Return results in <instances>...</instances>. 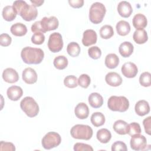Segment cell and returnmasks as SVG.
I'll list each match as a JSON object with an SVG mask.
<instances>
[{"label":"cell","mask_w":151,"mask_h":151,"mask_svg":"<svg viewBox=\"0 0 151 151\" xmlns=\"http://www.w3.org/2000/svg\"><path fill=\"white\" fill-rule=\"evenodd\" d=\"M12 6L17 14L19 15L26 21H32L38 15V11L36 7L32 5H28L24 1H15L14 2Z\"/></svg>","instance_id":"1"},{"label":"cell","mask_w":151,"mask_h":151,"mask_svg":"<svg viewBox=\"0 0 151 151\" xmlns=\"http://www.w3.org/2000/svg\"><path fill=\"white\" fill-rule=\"evenodd\" d=\"M104 63L107 68L110 69L115 68L119 64V58L116 54H109L105 58Z\"/></svg>","instance_id":"28"},{"label":"cell","mask_w":151,"mask_h":151,"mask_svg":"<svg viewBox=\"0 0 151 151\" xmlns=\"http://www.w3.org/2000/svg\"><path fill=\"white\" fill-rule=\"evenodd\" d=\"M90 105L93 108H99L103 104V98L98 93H91L88 98Z\"/></svg>","instance_id":"22"},{"label":"cell","mask_w":151,"mask_h":151,"mask_svg":"<svg viewBox=\"0 0 151 151\" xmlns=\"http://www.w3.org/2000/svg\"><path fill=\"white\" fill-rule=\"evenodd\" d=\"M22 110L29 117L36 116L39 113V106L36 101L31 97H24L20 102Z\"/></svg>","instance_id":"6"},{"label":"cell","mask_w":151,"mask_h":151,"mask_svg":"<svg viewBox=\"0 0 151 151\" xmlns=\"http://www.w3.org/2000/svg\"><path fill=\"white\" fill-rule=\"evenodd\" d=\"M61 142L60 135L57 132H48L42 139L41 143L45 149H51L58 146Z\"/></svg>","instance_id":"7"},{"label":"cell","mask_w":151,"mask_h":151,"mask_svg":"<svg viewBox=\"0 0 151 151\" xmlns=\"http://www.w3.org/2000/svg\"><path fill=\"white\" fill-rule=\"evenodd\" d=\"M12 41L11 37L6 33H4L1 34L0 35V44L3 47H8L9 46Z\"/></svg>","instance_id":"42"},{"label":"cell","mask_w":151,"mask_h":151,"mask_svg":"<svg viewBox=\"0 0 151 151\" xmlns=\"http://www.w3.org/2000/svg\"><path fill=\"white\" fill-rule=\"evenodd\" d=\"M74 150L75 151H93V147L87 144L83 143H76L74 145Z\"/></svg>","instance_id":"40"},{"label":"cell","mask_w":151,"mask_h":151,"mask_svg":"<svg viewBox=\"0 0 151 151\" xmlns=\"http://www.w3.org/2000/svg\"><path fill=\"white\" fill-rule=\"evenodd\" d=\"M105 80L107 84L112 87L119 86L122 83L121 76L116 72H110L106 75Z\"/></svg>","instance_id":"16"},{"label":"cell","mask_w":151,"mask_h":151,"mask_svg":"<svg viewBox=\"0 0 151 151\" xmlns=\"http://www.w3.org/2000/svg\"><path fill=\"white\" fill-rule=\"evenodd\" d=\"M134 110L137 115L143 116L148 114L150 111V106L149 103L145 100H139L136 103Z\"/></svg>","instance_id":"18"},{"label":"cell","mask_w":151,"mask_h":151,"mask_svg":"<svg viewBox=\"0 0 151 151\" xmlns=\"http://www.w3.org/2000/svg\"><path fill=\"white\" fill-rule=\"evenodd\" d=\"M109 109L113 111L124 112L129 107V101L124 96H111L107 101Z\"/></svg>","instance_id":"3"},{"label":"cell","mask_w":151,"mask_h":151,"mask_svg":"<svg viewBox=\"0 0 151 151\" xmlns=\"http://www.w3.org/2000/svg\"><path fill=\"white\" fill-rule=\"evenodd\" d=\"M21 57L23 61L26 64H38L44 59V53L41 48L26 47L22 50Z\"/></svg>","instance_id":"2"},{"label":"cell","mask_w":151,"mask_h":151,"mask_svg":"<svg viewBox=\"0 0 151 151\" xmlns=\"http://www.w3.org/2000/svg\"><path fill=\"white\" fill-rule=\"evenodd\" d=\"M2 15L5 21H12L16 18L17 13L13 6L7 5L3 8Z\"/></svg>","instance_id":"26"},{"label":"cell","mask_w":151,"mask_h":151,"mask_svg":"<svg viewBox=\"0 0 151 151\" xmlns=\"http://www.w3.org/2000/svg\"><path fill=\"white\" fill-rule=\"evenodd\" d=\"M30 2L31 3H32L33 6L36 7V6H41L44 3V1L42 0H31Z\"/></svg>","instance_id":"47"},{"label":"cell","mask_w":151,"mask_h":151,"mask_svg":"<svg viewBox=\"0 0 151 151\" xmlns=\"http://www.w3.org/2000/svg\"><path fill=\"white\" fill-rule=\"evenodd\" d=\"M139 83L143 87H149L151 85V74L146 71L142 73L139 77Z\"/></svg>","instance_id":"34"},{"label":"cell","mask_w":151,"mask_h":151,"mask_svg":"<svg viewBox=\"0 0 151 151\" xmlns=\"http://www.w3.org/2000/svg\"><path fill=\"white\" fill-rule=\"evenodd\" d=\"M22 80L28 84H32L37 82V74L36 71L31 67L26 68L24 70L22 74Z\"/></svg>","instance_id":"13"},{"label":"cell","mask_w":151,"mask_h":151,"mask_svg":"<svg viewBox=\"0 0 151 151\" xmlns=\"http://www.w3.org/2000/svg\"><path fill=\"white\" fill-rule=\"evenodd\" d=\"M91 123L95 127L103 126L105 123V117L101 112H94L90 118Z\"/></svg>","instance_id":"30"},{"label":"cell","mask_w":151,"mask_h":151,"mask_svg":"<svg viewBox=\"0 0 151 151\" xmlns=\"http://www.w3.org/2000/svg\"><path fill=\"white\" fill-rule=\"evenodd\" d=\"M40 22L43 29V33L57 29L59 25L58 19L54 16L50 17H45L42 18Z\"/></svg>","instance_id":"10"},{"label":"cell","mask_w":151,"mask_h":151,"mask_svg":"<svg viewBox=\"0 0 151 151\" xmlns=\"http://www.w3.org/2000/svg\"><path fill=\"white\" fill-rule=\"evenodd\" d=\"M90 82H91L90 77L88 75L86 74H83L80 75L78 79V85L84 88H87L89 86Z\"/></svg>","instance_id":"36"},{"label":"cell","mask_w":151,"mask_h":151,"mask_svg":"<svg viewBox=\"0 0 151 151\" xmlns=\"http://www.w3.org/2000/svg\"><path fill=\"white\" fill-rule=\"evenodd\" d=\"M143 124L145 128V132L149 134L150 135L151 134V117L149 116L147 118H145L143 121Z\"/></svg>","instance_id":"44"},{"label":"cell","mask_w":151,"mask_h":151,"mask_svg":"<svg viewBox=\"0 0 151 151\" xmlns=\"http://www.w3.org/2000/svg\"><path fill=\"white\" fill-rule=\"evenodd\" d=\"M2 78L6 83H14L19 80V76L17 71L14 68H7L2 73Z\"/></svg>","instance_id":"15"},{"label":"cell","mask_w":151,"mask_h":151,"mask_svg":"<svg viewBox=\"0 0 151 151\" xmlns=\"http://www.w3.org/2000/svg\"><path fill=\"white\" fill-rule=\"evenodd\" d=\"M113 129L117 133L120 135H124L127 134L129 130V124L123 120H118L113 124Z\"/></svg>","instance_id":"23"},{"label":"cell","mask_w":151,"mask_h":151,"mask_svg":"<svg viewBox=\"0 0 151 151\" xmlns=\"http://www.w3.org/2000/svg\"><path fill=\"white\" fill-rule=\"evenodd\" d=\"M45 41V36L42 32H38L34 33L31 37V41L36 45H41Z\"/></svg>","instance_id":"39"},{"label":"cell","mask_w":151,"mask_h":151,"mask_svg":"<svg viewBox=\"0 0 151 151\" xmlns=\"http://www.w3.org/2000/svg\"><path fill=\"white\" fill-rule=\"evenodd\" d=\"M97 40V33L93 29H87L83 32L82 43L84 46L88 47L91 45L96 44Z\"/></svg>","instance_id":"12"},{"label":"cell","mask_w":151,"mask_h":151,"mask_svg":"<svg viewBox=\"0 0 151 151\" xmlns=\"http://www.w3.org/2000/svg\"><path fill=\"white\" fill-rule=\"evenodd\" d=\"M0 150L1 151L2 150L14 151L15 150V147L14 145L12 143L1 141L0 143Z\"/></svg>","instance_id":"43"},{"label":"cell","mask_w":151,"mask_h":151,"mask_svg":"<svg viewBox=\"0 0 151 151\" xmlns=\"http://www.w3.org/2000/svg\"><path fill=\"white\" fill-rule=\"evenodd\" d=\"M48 47L52 52H58L62 50L63 41L62 36L59 32H54L50 35Z\"/></svg>","instance_id":"8"},{"label":"cell","mask_w":151,"mask_h":151,"mask_svg":"<svg viewBox=\"0 0 151 151\" xmlns=\"http://www.w3.org/2000/svg\"><path fill=\"white\" fill-rule=\"evenodd\" d=\"M114 35L113 28L111 25H104L100 29V35L103 39L110 38Z\"/></svg>","instance_id":"33"},{"label":"cell","mask_w":151,"mask_h":151,"mask_svg":"<svg viewBox=\"0 0 151 151\" xmlns=\"http://www.w3.org/2000/svg\"><path fill=\"white\" fill-rule=\"evenodd\" d=\"M106 12V7L102 3L96 2L92 4L89 10L90 21L94 24L101 22Z\"/></svg>","instance_id":"4"},{"label":"cell","mask_w":151,"mask_h":151,"mask_svg":"<svg viewBox=\"0 0 151 151\" xmlns=\"http://www.w3.org/2000/svg\"><path fill=\"white\" fill-rule=\"evenodd\" d=\"M127 150L126 145L122 141H116L111 146L112 151H126Z\"/></svg>","instance_id":"41"},{"label":"cell","mask_w":151,"mask_h":151,"mask_svg":"<svg viewBox=\"0 0 151 151\" xmlns=\"http://www.w3.org/2000/svg\"><path fill=\"white\" fill-rule=\"evenodd\" d=\"M141 131H142L141 128L139 123L136 122H133L129 124V130H128L127 134L129 136H132L134 134H140L141 133Z\"/></svg>","instance_id":"37"},{"label":"cell","mask_w":151,"mask_h":151,"mask_svg":"<svg viewBox=\"0 0 151 151\" xmlns=\"http://www.w3.org/2000/svg\"><path fill=\"white\" fill-rule=\"evenodd\" d=\"M97 140L101 143H108L111 137L110 132L107 129H101L99 130L96 134Z\"/></svg>","instance_id":"29"},{"label":"cell","mask_w":151,"mask_h":151,"mask_svg":"<svg viewBox=\"0 0 151 151\" xmlns=\"http://www.w3.org/2000/svg\"><path fill=\"white\" fill-rule=\"evenodd\" d=\"M68 3L70 5L74 8H80L84 5L83 0H69Z\"/></svg>","instance_id":"45"},{"label":"cell","mask_w":151,"mask_h":151,"mask_svg":"<svg viewBox=\"0 0 151 151\" xmlns=\"http://www.w3.org/2000/svg\"><path fill=\"white\" fill-rule=\"evenodd\" d=\"M64 84L68 88H75L78 86V79L75 76H67L64 80Z\"/></svg>","instance_id":"35"},{"label":"cell","mask_w":151,"mask_h":151,"mask_svg":"<svg viewBox=\"0 0 151 151\" xmlns=\"http://www.w3.org/2000/svg\"><path fill=\"white\" fill-rule=\"evenodd\" d=\"M8 97L12 101L18 100L23 94V90L21 87L17 86L9 87L6 91Z\"/></svg>","instance_id":"17"},{"label":"cell","mask_w":151,"mask_h":151,"mask_svg":"<svg viewBox=\"0 0 151 151\" xmlns=\"http://www.w3.org/2000/svg\"><path fill=\"white\" fill-rule=\"evenodd\" d=\"M88 54L91 58L97 60L101 57V51L97 46H93L88 48Z\"/></svg>","instance_id":"38"},{"label":"cell","mask_w":151,"mask_h":151,"mask_svg":"<svg viewBox=\"0 0 151 151\" xmlns=\"http://www.w3.org/2000/svg\"><path fill=\"white\" fill-rule=\"evenodd\" d=\"M116 28L117 34L121 36H125L130 31V25L129 23L124 20L119 21L116 24Z\"/></svg>","instance_id":"27"},{"label":"cell","mask_w":151,"mask_h":151,"mask_svg":"<svg viewBox=\"0 0 151 151\" xmlns=\"http://www.w3.org/2000/svg\"><path fill=\"white\" fill-rule=\"evenodd\" d=\"M133 45L129 41H124L122 42L119 47V51L120 55L125 58L130 57L133 53Z\"/></svg>","instance_id":"21"},{"label":"cell","mask_w":151,"mask_h":151,"mask_svg":"<svg viewBox=\"0 0 151 151\" xmlns=\"http://www.w3.org/2000/svg\"><path fill=\"white\" fill-rule=\"evenodd\" d=\"M67 51L71 57H77L80 52V47L78 43L71 42L67 47Z\"/></svg>","instance_id":"32"},{"label":"cell","mask_w":151,"mask_h":151,"mask_svg":"<svg viewBox=\"0 0 151 151\" xmlns=\"http://www.w3.org/2000/svg\"><path fill=\"white\" fill-rule=\"evenodd\" d=\"M133 38L134 42L138 44H144L148 40L147 33L144 29H136L133 33Z\"/></svg>","instance_id":"25"},{"label":"cell","mask_w":151,"mask_h":151,"mask_svg":"<svg viewBox=\"0 0 151 151\" xmlns=\"http://www.w3.org/2000/svg\"><path fill=\"white\" fill-rule=\"evenodd\" d=\"M123 75L127 78H134L138 73V68L136 65L132 62L125 63L121 68Z\"/></svg>","instance_id":"11"},{"label":"cell","mask_w":151,"mask_h":151,"mask_svg":"<svg viewBox=\"0 0 151 151\" xmlns=\"http://www.w3.org/2000/svg\"><path fill=\"white\" fill-rule=\"evenodd\" d=\"M119 14L123 18L129 17L133 12V8L130 4L126 1H121L117 5Z\"/></svg>","instance_id":"14"},{"label":"cell","mask_w":151,"mask_h":151,"mask_svg":"<svg viewBox=\"0 0 151 151\" xmlns=\"http://www.w3.org/2000/svg\"><path fill=\"white\" fill-rule=\"evenodd\" d=\"M68 59L64 55H58L54 59V67L58 70H63L68 65Z\"/></svg>","instance_id":"31"},{"label":"cell","mask_w":151,"mask_h":151,"mask_svg":"<svg viewBox=\"0 0 151 151\" xmlns=\"http://www.w3.org/2000/svg\"><path fill=\"white\" fill-rule=\"evenodd\" d=\"M130 145L131 148L134 150H143L147 146V140L143 135L134 134L132 136Z\"/></svg>","instance_id":"9"},{"label":"cell","mask_w":151,"mask_h":151,"mask_svg":"<svg viewBox=\"0 0 151 151\" xmlns=\"http://www.w3.org/2000/svg\"><path fill=\"white\" fill-rule=\"evenodd\" d=\"M11 32L15 36L22 37L27 32V28L25 25L21 22H17L11 27Z\"/></svg>","instance_id":"24"},{"label":"cell","mask_w":151,"mask_h":151,"mask_svg":"<svg viewBox=\"0 0 151 151\" xmlns=\"http://www.w3.org/2000/svg\"><path fill=\"white\" fill-rule=\"evenodd\" d=\"M133 27L136 29H144L147 25V20L145 15L142 14H136L132 20Z\"/></svg>","instance_id":"20"},{"label":"cell","mask_w":151,"mask_h":151,"mask_svg":"<svg viewBox=\"0 0 151 151\" xmlns=\"http://www.w3.org/2000/svg\"><path fill=\"white\" fill-rule=\"evenodd\" d=\"M74 113L76 116L80 119L87 118L89 114V109L88 106L84 103H79L75 107Z\"/></svg>","instance_id":"19"},{"label":"cell","mask_w":151,"mask_h":151,"mask_svg":"<svg viewBox=\"0 0 151 151\" xmlns=\"http://www.w3.org/2000/svg\"><path fill=\"white\" fill-rule=\"evenodd\" d=\"M93 129L88 125L76 124L70 130L71 136L77 139L90 140L93 136Z\"/></svg>","instance_id":"5"},{"label":"cell","mask_w":151,"mask_h":151,"mask_svg":"<svg viewBox=\"0 0 151 151\" xmlns=\"http://www.w3.org/2000/svg\"><path fill=\"white\" fill-rule=\"evenodd\" d=\"M31 31L35 33L38 32H41L43 33V29L42 28L41 22L40 21H36L31 26Z\"/></svg>","instance_id":"46"}]
</instances>
